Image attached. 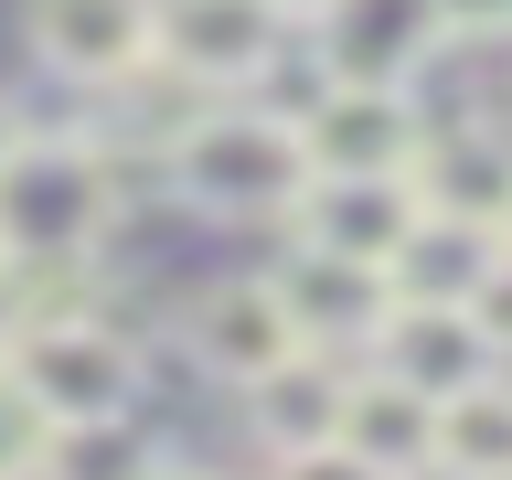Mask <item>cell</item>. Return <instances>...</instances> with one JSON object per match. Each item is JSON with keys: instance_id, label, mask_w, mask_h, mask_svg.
<instances>
[{"instance_id": "obj_4", "label": "cell", "mask_w": 512, "mask_h": 480, "mask_svg": "<svg viewBox=\"0 0 512 480\" xmlns=\"http://www.w3.org/2000/svg\"><path fill=\"white\" fill-rule=\"evenodd\" d=\"M288 43V0H160V64L203 96H256Z\"/></svg>"}, {"instance_id": "obj_12", "label": "cell", "mask_w": 512, "mask_h": 480, "mask_svg": "<svg viewBox=\"0 0 512 480\" xmlns=\"http://www.w3.org/2000/svg\"><path fill=\"white\" fill-rule=\"evenodd\" d=\"M416 203L470 214V224H512V139L480 118H438L427 150H416Z\"/></svg>"}, {"instance_id": "obj_23", "label": "cell", "mask_w": 512, "mask_h": 480, "mask_svg": "<svg viewBox=\"0 0 512 480\" xmlns=\"http://www.w3.org/2000/svg\"><path fill=\"white\" fill-rule=\"evenodd\" d=\"M502 235H512V224H502Z\"/></svg>"}, {"instance_id": "obj_1", "label": "cell", "mask_w": 512, "mask_h": 480, "mask_svg": "<svg viewBox=\"0 0 512 480\" xmlns=\"http://www.w3.org/2000/svg\"><path fill=\"white\" fill-rule=\"evenodd\" d=\"M310 139L267 96H214L203 118L171 128V192L203 224H299L310 203Z\"/></svg>"}, {"instance_id": "obj_18", "label": "cell", "mask_w": 512, "mask_h": 480, "mask_svg": "<svg viewBox=\"0 0 512 480\" xmlns=\"http://www.w3.org/2000/svg\"><path fill=\"white\" fill-rule=\"evenodd\" d=\"M267 480H395L384 459H363L352 438H320V448H278L267 459Z\"/></svg>"}, {"instance_id": "obj_11", "label": "cell", "mask_w": 512, "mask_h": 480, "mask_svg": "<svg viewBox=\"0 0 512 480\" xmlns=\"http://www.w3.org/2000/svg\"><path fill=\"white\" fill-rule=\"evenodd\" d=\"M427 214L416 203V171H352V182H310V203H299V235L331 256H363V267H384V256L406 246V224Z\"/></svg>"}, {"instance_id": "obj_8", "label": "cell", "mask_w": 512, "mask_h": 480, "mask_svg": "<svg viewBox=\"0 0 512 480\" xmlns=\"http://www.w3.org/2000/svg\"><path fill=\"white\" fill-rule=\"evenodd\" d=\"M310 43L342 86H416L448 54V22H438V0H320Z\"/></svg>"}, {"instance_id": "obj_9", "label": "cell", "mask_w": 512, "mask_h": 480, "mask_svg": "<svg viewBox=\"0 0 512 480\" xmlns=\"http://www.w3.org/2000/svg\"><path fill=\"white\" fill-rule=\"evenodd\" d=\"M288 299V320H299V342L331 352V363H352V352H374L384 310H395V288H384V267H363V256H331V246H288V267H267Z\"/></svg>"}, {"instance_id": "obj_14", "label": "cell", "mask_w": 512, "mask_h": 480, "mask_svg": "<svg viewBox=\"0 0 512 480\" xmlns=\"http://www.w3.org/2000/svg\"><path fill=\"white\" fill-rule=\"evenodd\" d=\"M342 438L363 448V459H384L395 480H427V470H438V395H416L406 374L363 363L352 395H342Z\"/></svg>"}, {"instance_id": "obj_16", "label": "cell", "mask_w": 512, "mask_h": 480, "mask_svg": "<svg viewBox=\"0 0 512 480\" xmlns=\"http://www.w3.org/2000/svg\"><path fill=\"white\" fill-rule=\"evenodd\" d=\"M438 480H512V384H470L438 406Z\"/></svg>"}, {"instance_id": "obj_24", "label": "cell", "mask_w": 512, "mask_h": 480, "mask_svg": "<svg viewBox=\"0 0 512 480\" xmlns=\"http://www.w3.org/2000/svg\"><path fill=\"white\" fill-rule=\"evenodd\" d=\"M427 480H438V470H427Z\"/></svg>"}, {"instance_id": "obj_20", "label": "cell", "mask_w": 512, "mask_h": 480, "mask_svg": "<svg viewBox=\"0 0 512 480\" xmlns=\"http://www.w3.org/2000/svg\"><path fill=\"white\" fill-rule=\"evenodd\" d=\"M470 320H480V331H491V352H502V363H512V246H502V267H491V278H480Z\"/></svg>"}, {"instance_id": "obj_17", "label": "cell", "mask_w": 512, "mask_h": 480, "mask_svg": "<svg viewBox=\"0 0 512 480\" xmlns=\"http://www.w3.org/2000/svg\"><path fill=\"white\" fill-rule=\"evenodd\" d=\"M54 448H64V427L32 406V384L0 363V480H54Z\"/></svg>"}, {"instance_id": "obj_5", "label": "cell", "mask_w": 512, "mask_h": 480, "mask_svg": "<svg viewBox=\"0 0 512 480\" xmlns=\"http://www.w3.org/2000/svg\"><path fill=\"white\" fill-rule=\"evenodd\" d=\"M22 32L64 86H128L160 64V0H22Z\"/></svg>"}, {"instance_id": "obj_7", "label": "cell", "mask_w": 512, "mask_h": 480, "mask_svg": "<svg viewBox=\"0 0 512 480\" xmlns=\"http://www.w3.org/2000/svg\"><path fill=\"white\" fill-rule=\"evenodd\" d=\"M427 107H416V86H320V107L299 118V139H310V171L320 182H352V171H416V150H427Z\"/></svg>"}, {"instance_id": "obj_21", "label": "cell", "mask_w": 512, "mask_h": 480, "mask_svg": "<svg viewBox=\"0 0 512 480\" xmlns=\"http://www.w3.org/2000/svg\"><path fill=\"white\" fill-rule=\"evenodd\" d=\"M22 139H32V118H22V107H11V96H0V160L22 150Z\"/></svg>"}, {"instance_id": "obj_10", "label": "cell", "mask_w": 512, "mask_h": 480, "mask_svg": "<svg viewBox=\"0 0 512 480\" xmlns=\"http://www.w3.org/2000/svg\"><path fill=\"white\" fill-rule=\"evenodd\" d=\"M363 363H384V374H406L416 395H438V406L502 374V352H491V331H480V320L459 310V299H395Z\"/></svg>"}, {"instance_id": "obj_13", "label": "cell", "mask_w": 512, "mask_h": 480, "mask_svg": "<svg viewBox=\"0 0 512 480\" xmlns=\"http://www.w3.org/2000/svg\"><path fill=\"white\" fill-rule=\"evenodd\" d=\"M502 224H470V214H438V203H427V214L406 224V246L384 256V288H395V299H459V310H470L480 299V278H491V267H502Z\"/></svg>"}, {"instance_id": "obj_19", "label": "cell", "mask_w": 512, "mask_h": 480, "mask_svg": "<svg viewBox=\"0 0 512 480\" xmlns=\"http://www.w3.org/2000/svg\"><path fill=\"white\" fill-rule=\"evenodd\" d=\"M448 43H512V0H438Z\"/></svg>"}, {"instance_id": "obj_2", "label": "cell", "mask_w": 512, "mask_h": 480, "mask_svg": "<svg viewBox=\"0 0 512 480\" xmlns=\"http://www.w3.org/2000/svg\"><path fill=\"white\" fill-rule=\"evenodd\" d=\"M118 224V171L86 139H43L0 160V267H86Z\"/></svg>"}, {"instance_id": "obj_3", "label": "cell", "mask_w": 512, "mask_h": 480, "mask_svg": "<svg viewBox=\"0 0 512 480\" xmlns=\"http://www.w3.org/2000/svg\"><path fill=\"white\" fill-rule=\"evenodd\" d=\"M0 363L32 384V406L54 416L64 438H86V427H128V416H139V384H150V374H139V342H128L107 310H86V299H75V310L22 320Z\"/></svg>"}, {"instance_id": "obj_15", "label": "cell", "mask_w": 512, "mask_h": 480, "mask_svg": "<svg viewBox=\"0 0 512 480\" xmlns=\"http://www.w3.org/2000/svg\"><path fill=\"white\" fill-rule=\"evenodd\" d=\"M342 395H352V374H331V352H288L278 374L246 384V427L267 459L278 448H320V438H342Z\"/></svg>"}, {"instance_id": "obj_6", "label": "cell", "mask_w": 512, "mask_h": 480, "mask_svg": "<svg viewBox=\"0 0 512 480\" xmlns=\"http://www.w3.org/2000/svg\"><path fill=\"white\" fill-rule=\"evenodd\" d=\"M182 352H192L214 384H235V395H246L256 374H278L288 352H310V342H299V320H288L278 278H203V288L182 299Z\"/></svg>"}, {"instance_id": "obj_22", "label": "cell", "mask_w": 512, "mask_h": 480, "mask_svg": "<svg viewBox=\"0 0 512 480\" xmlns=\"http://www.w3.org/2000/svg\"><path fill=\"white\" fill-rule=\"evenodd\" d=\"M128 480H214V470H192V459H150V470H128Z\"/></svg>"}]
</instances>
